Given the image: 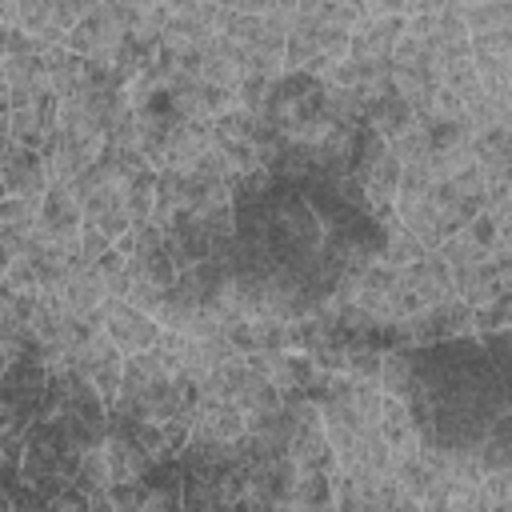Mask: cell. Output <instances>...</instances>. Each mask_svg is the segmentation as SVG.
I'll return each instance as SVG.
<instances>
[{
	"label": "cell",
	"instance_id": "6da1fadb",
	"mask_svg": "<svg viewBox=\"0 0 512 512\" xmlns=\"http://www.w3.org/2000/svg\"><path fill=\"white\" fill-rule=\"evenodd\" d=\"M512 380L492 368L476 336H448L412 344L408 416L420 444L444 452H472L488 424L512 408Z\"/></svg>",
	"mask_w": 512,
	"mask_h": 512
},
{
	"label": "cell",
	"instance_id": "7a4b0ae2",
	"mask_svg": "<svg viewBox=\"0 0 512 512\" xmlns=\"http://www.w3.org/2000/svg\"><path fill=\"white\" fill-rule=\"evenodd\" d=\"M80 464V448L68 440L64 424L56 416H36L24 428V456H20V476L28 484H44L52 476H68Z\"/></svg>",
	"mask_w": 512,
	"mask_h": 512
},
{
	"label": "cell",
	"instance_id": "3957f363",
	"mask_svg": "<svg viewBox=\"0 0 512 512\" xmlns=\"http://www.w3.org/2000/svg\"><path fill=\"white\" fill-rule=\"evenodd\" d=\"M124 36H128V24L116 8V0H100L96 12H88L84 20H76L68 32H64V48L84 56V60H116V52L124 48Z\"/></svg>",
	"mask_w": 512,
	"mask_h": 512
},
{
	"label": "cell",
	"instance_id": "277c9868",
	"mask_svg": "<svg viewBox=\"0 0 512 512\" xmlns=\"http://www.w3.org/2000/svg\"><path fill=\"white\" fill-rule=\"evenodd\" d=\"M400 328V344H432V340H448V336H472V308L460 296L424 304L420 312L396 320Z\"/></svg>",
	"mask_w": 512,
	"mask_h": 512
},
{
	"label": "cell",
	"instance_id": "5b68a950",
	"mask_svg": "<svg viewBox=\"0 0 512 512\" xmlns=\"http://www.w3.org/2000/svg\"><path fill=\"white\" fill-rule=\"evenodd\" d=\"M68 368H76L96 392H100V400L104 404H112L116 400V392H120V368H124V352L112 344V336L104 332V328H92L84 340H80V348L72 352V364Z\"/></svg>",
	"mask_w": 512,
	"mask_h": 512
},
{
	"label": "cell",
	"instance_id": "8992f818",
	"mask_svg": "<svg viewBox=\"0 0 512 512\" xmlns=\"http://www.w3.org/2000/svg\"><path fill=\"white\" fill-rule=\"evenodd\" d=\"M100 324H104V332L112 336V344H116L124 356L152 348L156 336H160V320H156L152 312L136 308L132 300H120V296H108V300H104Z\"/></svg>",
	"mask_w": 512,
	"mask_h": 512
},
{
	"label": "cell",
	"instance_id": "52a82bcc",
	"mask_svg": "<svg viewBox=\"0 0 512 512\" xmlns=\"http://www.w3.org/2000/svg\"><path fill=\"white\" fill-rule=\"evenodd\" d=\"M0 176H4L8 192H16V196H44L48 184H52L44 152L12 144V140L0 148Z\"/></svg>",
	"mask_w": 512,
	"mask_h": 512
},
{
	"label": "cell",
	"instance_id": "ba28073f",
	"mask_svg": "<svg viewBox=\"0 0 512 512\" xmlns=\"http://www.w3.org/2000/svg\"><path fill=\"white\" fill-rule=\"evenodd\" d=\"M404 32V16H360L348 32V56L364 64H388L396 36Z\"/></svg>",
	"mask_w": 512,
	"mask_h": 512
},
{
	"label": "cell",
	"instance_id": "9c48e42d",
	"mask_svg": "<svg viewBox=\"0 0 512 512\" xmlns=\"http://www.w3.org/2000/svg\"><path fill=\"white\" fill-rule=\"evenodd\" d=\"M56 292H60L68 316H96L104 308V300H108V280L92 260H80V264H72L64 272Z\"/></svg>",
	"mask_w": 512,
	"mask_h": 512
},
{
	"label": "cell",
	"instance_id": "30bf717a",
	"mask_svg": "<svg viewBox=\"0 0 512 512\" xmlns=\"http://www.w3.org/2000/svg\"><path fill=\"white\" fill-rule=\"evenodd\" d=\"M188 432L200 436H216V440H236L244 432V408L228 396H196V404L188 408Z\"/></svg>",
	"mask_w": 512,
	"mask_h": 512
},
{
	"label": "cell",
	"instance_id": "8fae6325",
	"mask_svg": "<svg viewBox=\"0 0 512 512\" xmlns=\"http://www.w3.org/2000/svg\"><path fill=\"white\" fill-rule=\"evenodd\" d=\"M400 284H408L420 304H436V300H448L456 296V284H452V268L444 264V256L436 248H428L420 260H412L408 268H400Z\"/></svg>",
	"mask_w": 512,
	"mask_h": 512
},
{
	"label": "cell",
	"instance_id": "7c38bea8",
	"mask_svg": "<svg viewBox=\"0 0 512 512\" xmlns=\"http://www.w3.org/2000/svg\"><path fill=\"white\" fill-rule=\"evenodd\" d=\"M180 480H184V468L180 460H152L144 472H140V484H144V504L140 508H180Z\"/></svg>",
	"mask_w": 512,
	"mask_h": 512
},
{
	"label": "cell",
	"instance_id": "4fadbf2b",
	"mask_svg": "<svg viewBox=\"0 0 512 512\" xmlns=\"http://www.w3.org/2000/svg\"><path fill=\"white\" fill-rule=\"evenodd\" d=\"M376 432H380V440L388 444V452H392V456H400V452H416V448H420L416 428H412V416H408V404H404V400H396V396H384V404H380V420H376Z\"/></svg>",
	"mask_w": 512,
	"mask_h": 512
},
{
	"label": "cell",
	"instance_id": "5bb4252c",
	"mask_svg": "<svg viewBox=\"0 0 512 512\" xmlns=\"http://www.w3.org/2000/svg\"><path fill=\"white\" fill-rule=\"evenodd\" d=\"M412 120H416V112H412L392 88L380 92V96H372V100H364V124H368L376 136H384V140H392L396 132H404Z\"/></svg>",
	"mask_w": 512,
	"mask_h": 512
},
{
	"label": "cell",
	"instance_id": "9a60e30c",
	"mask_svg": "<svg viewBox=\"0 0 512 512\" xmlns=\"http://www.w3.org/2000/svg\"><path fill=\"white\" fill-rule=\"evenodd\" d=\"M472 456H476L480 472L512 468V408H508V412H500V416L488 424V432L480 436V444L472 448Z\"/></svg>",
	"mask_w": 512,
	"mask_h": 512
},
{
	"label": "cell",
	"instance_id": "2e32d148",
	"mask_svg": "<svg viewBox=\"0 0 512 512\" xmlns=\"http://www.w3.org/2000/svg\"><path fill=\"white\" fill-rule=\"evenodd\" d=\"M100 448H104V456H108L112 480H136V476L152 464V456H148L132 436H124V432H104Z\"/></svg>",
	"mask_w": 512,
	"mask_h": 512
},
{
	"label": "cell",
	"instance_id": "e0dca14e",
	"mask_svg": "<svg viewBox=\"0 0 512 512\" xmlns=\"http://www.w3.org/2000/svg\"><path fill=\"white\" fill-rule=\"evenodd\" d=\"M44 64H48V84H52V92L60 100L84 88V56L68 52L64 44H48L44 48Z\"/></svg>",
	"mask_w": 512,
	"mask_h": 512
},
{
	"label": "cell",
	"instance_id": "ac0fdd59",
	"mask_svg": "<svg viewBox=\"0 0 512 512\" xmlns=\"http://www.w3.org/2000/svg\"><path fill=\"white\" fill-rule=\"evenodd\" d=\"M316 108L328 124H364V96L356 88L320 80V104Z\"/></svg>",
	"mask_w": 512,
	"mask_h": 512
},
{
	"label": "cell",
	"instance_id": "d6986e66",
	"mask_svg": "<svg viewBox=\"0 0 512 512\" xmlns=\"http://www.w3.org/2000/svg\"><path fill=\"white\" fill-rule=\"evenodd\" d=\"M152 200H156V168L148 164V168L128 172V180H124V208H128L132 224L152 220Z\"/></svg>",
	"mask_w": 512,
	"mask_h": 512
},
{
	"label": "cell",
	"instance_id": "ffe728a7",
	"mask_svg": "<svg viewBox=\"0 0 512 512\" xmlns=\"http://www.w3.org/2000/svg\"><path fill=\"white\" fill-rule=\"evenodd\" d=\"M288 508H336L332 476H324V472H296L292 492H288Z\"/></svg>",
	"mask_w": 512,
	"mask_h": 512
},
{
	"label": "cell",
	"instance_id": "44dd1931",
	"mask_svg": "<svg viewBox=\"0 0 512 512\" xmlns=\"http://www.w3.org/2000/svg\"><path fill=\"white\" fill-rule=\"evenodd\" d=\"M72 484H76L84 496H92V492H104V488L112 484V472H108V456H104V448H100V444L80 452V464H76V472H72Z\"/></svg>",
	"mask_w": 512,
	"mask_h": 512
},
{
	"label": "cell",
	"instance_id": "7402d4cb",
	"mask_svg": "<svg viewBox=\"0 0 512 512\" xmlns=\"http://www.w3.org/2000/svg\"><path fill=\"white\" fill-rule=\"evenodd\" d=\"M460 20H464L468 36L488 32V28H504V24H512V4L508 0H480V4L460 8Z\"/></svg>",
	"mask_w": 512,
	"mask_h": 512
},
{
	"label": "cell",
	"instance_id": "603a6c76",
	"mask_svg": "<svg viewBox=\"0 0 512 512\" xmlns=\"http://www.w3.org/2000/svg\"><path fill=\"white\" fill-rule=\"evenodd\" d=\"M508 324H512V292H504V296L472 308V336L496 332V328H508Z\"/></svg>",
	"mask_w": 512,
	"mask_h": 512
},
{
	"label": "cell",
	"instance_id": "cb8c5ba5",
	"mask_svg": "<svg viewBox=\"0 0 512 512\" xmlns=\"http://www.w3.org/2000/svg\"><path fill=\"white\" fill-rule=\"evenodd\" d=\"M40 216V196H16L8 192L0 200V228H28Z\"/></svg>",
	"mask_w": 512,
	"mask_h": 512
},
{
	"label": "cell",
	"instance_id": "d4e9b609",
	"mask_svg": "<svg viewBox=\"0 0 512 512\" xmlns=\"http://www.w3.org/2000/svg\"><path fill=\"white\" fill-rule=\"evenodd\" d=\"M476 340H480L484 356L492 360V368L512 380V332L508 328H496V332H480Z\"/></svg>",
	"mask_w": 512,
	"mask_h": 512
},
{
	"label": "cell",
	"instance_id": "484cf974",
	"mask_svg": "<svg viewBox=\"0 0 512 512\" xmlns=\"http://www.w3.org/2000/svg\"><path fill=\"white\" fill-rule=\"evenodd\" d=\"M484 492H488V508L492 512H512V468H496L480 476Z\"/></svg>",
	"mask_w": 512,
	"mask_h": 512
},
{
	"label": "cell",
	"instance_id": "4316f807",
	"mask_svg": "<svg viewBox=\"0 0 512 512\" xmlns=\"http://www.w3.org/2000/svg\"><path fill=\"white\" fill-rule=\"evenodd\" d=\"M44 4H48V20H52L60 32H68L76 20H84L88 12L100 8V0H44Z\"/></svg>",
	"mask_w": 512,
	"mask_h": 512
},
{
	"label": "cell",
	"instance_id": "83f0119b",
	"mask_svg": "<svg viewBox=\"0 0 512 512\" xmlns=\"http://www.w3.org/2000/svg\"><path fill=\"white\" fill-rule=\"evenodd\" d=\"M468 48L480 56H512V24L504 28H488V32H472Z\"/></svg>",
	"mask_w": 512,
	"mask_h": 512
},
{
	"label": "cell",
	"instance_id": "f1b7e54d",
	"mask_svg": "<svg viewBox=\"0 0 512 512\" xmlns=\"http://www.w3.org/2000/svg\"><path fill=\"white\" fill-rule=\"evenodd\" d=\"M108 244H112V240H108L100 228H92V224H84V220H80V256H84V260H96Z\"/></svg>",
	"mask_w": 512,
	"mask_h": 512
},
{
	"label": "cell",
	"instance_id": "f546056e",
	"mask_svg": "<svg viewBox=\"0 0 512 512\" xmlns=\"http://www.w3.org/2000/svg\"><path fill=\"white\" fill-rule=\"evenodd\" d=\"M8 260H12V252H8V248H4V244H0V276H4V272H8Z\"/></svg>",
	"mask_w": 512,
	"mask_h": 512
},
{
	"label": "cell",
	"instance_id": "4dcf8cb0",
	"mask_svg": "<svg viewBox=\"0 0 512 512\" xmlns=\"http://www.w3.org/2000/svg\"><path fill=\"white\" fill-rule=\"evenodd\" d=\"M8 52V24H0V56Z\"/></svg>",
	"mask_w": 512,
	"mask_h": 512
},
{
	"label": "cell",
	"instance_id": "1f68e13d",
	"mask_svg": "<svg viewBox=\"0 0 512 512\" xmlns=\"http://www.w3.org/2000/svg\"><path fill=\"white\" fill-rule=\"evenodd\" d=\"M332 4H348V8H364V0H332Z\"/></svg>",
	"mask_w": 512,
	"mask_h": 512
},
{
	"label": "cell",
	"instance_id": "d6a6232c",
	"mask_svg": "<svg viewBox=\"0 0 512 512\" xmlns=\"http://www.w3.org/2000/svg\"><path fill=\"white\" fill-rule=\"evenodd\" d=\"M4 196H8V184H4V176H0V200H4Z\"/></svg>",
	"mask_w": 512,
	"mask_h": 512
}]
</instances>
